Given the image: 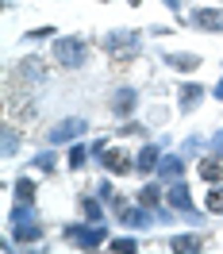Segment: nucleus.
<instances>
[{"instance_id": "obj_1", "label": "nucleus", "mask_w": 223, "mask_h": 254, "mask_svg": "<svg viewBox=\"0 0 223 254\" xmlns=\"http://www.w3.org/2000/svg\"><path fill=\"white\" fill-rule=\"evenodd\" d=\"M146 39H150V35H146L143 27H112V31H104L96 39V50H100L115 69H127V65L146 58Z\"/></svg>"}, {"instance_id": "obj_2", "label": "nucleus", "mask_w": 223, "mask_h": 254, "mask_svg": "<svg viewBox=\"0 0 223 254\" xmlns=\"http://www.w3.org/2000/svg\"><path fill=\"white\" fill-rule=\"evenodd\" d=\"M47 54L62 73H81V69H89V62H93L96 39H89V35H81V31H62L54 43H47Z\"/></svg>"}, {"instance_id": "obj_3", "label": "nucleus", "mask_w": 223, "mask_h": 254, "mask_svg": "<svg viewBox=\"0 0 223 254\" xmlns=\"http://www.w3.org/2000/svg\"><path fill=\"white\" fill-rule=\"evenodd\" d=\"M58 65L50 62V54H39V50H27L23 58L8 65V73H4V85H12V89H23V93H43L50 85V73H54Z\"/></svg>"}, {"instance_id": "obj_4", "label": "nucleus", "mask_w": 223, "mask_h": 254, "mask_svg": "<svg viewBox=\"0 0 223 254\" xmlns=\"http://www.w3.org/2000/svg\"><path fill=\"white\" fill-rule=\"evenodd\" d=\"M112 220L108 223H89V220H65L58 227V239H62L69 251H81V254H96V251H108V239H112Z\"/></svg>"}, {"instance_id": "obj_5", "label": "nucleus", "mask_w": 223, "mask_h": 254, "mask_svg": "<svg viewBox=\"0 0 223 254\" xmlns=\"http://www.w3.org/2000/svg\"><path fill=\"white\" fill-rule=\"evenodd\" d=\"M89 135H93V120H89V116H77V112H69V116H62V120L47 124L43 143H50V146H69V143H77V139H89Z\"/></svg>"}, {"instance_id": "obj_6", "label": "nucleus", "mask_w": 223, "mask_h": 254, "mask_svg": "<svg viewBox=\"0 0 223 254\" xmlns=\"http://www.w3.org/2000/svg\"><path fill=\"white\" fill-rule=\"evenodd\" d=\"M108 116L119 124V120H131V116H139L143 112V89L139 85H131V81H119V85H112L108 89Z\"/></svg>"}, {"instance_id": "obj_7", "label": "nucleus", "mask_w": 223, "mask_h": 254, "mask_svg": "<svg viewBox=\"0 0 223 254\" xmlns=\"http://www.w3.org/2000/svg\"><path fill=\"white\" fill-rule=\"evenodd\" d=\"M100 174H112V177H119V181H127V177H135V143H115L100 154V158L93 162Z\"/></svg>"}, {"instance_id": "obj_8", "label": "nucleus", "mask_w": 223, "mask_h": 254, "mask_svg": "<svg viewBox=\"0 0 223 254\" xmlns=\"http://www.w3.org/2000/svg\"><path fill=\"white\" fill-rule=\"evenodd\" d=\"M208 96H212V85H204V81H196V77H177V85H173L177 116H196L208 104Z\"/></svg>"}, {"instance_id": "obj_9", "label": "nucleus", "mask_w": 223, "mask_h": 254, "mask_svg": "<svg viewBox=\"0 0 223 254\" xmlns=\"http://www.w3.org/2000/svg\"><path fill=\"white\" fill-rule=\"evenodd\" d=\"M162 251L169 254H204L208 251V235L204 227H189V223H181V231H169V235L162 239Z\"/></svg>"}, {"instance_id": "obj_10", "label": "nucleus", "mask_w": 223, "mask_h": 254, "mask_svg": "<svg viewBox=\"0 0 223 254\" xmlns=\"http://www.w3.org/2000/svg\"><path fill=\"white\" fill-rule=\"evenodd\" d=\"M185 31H200V35H223V8L220 4H189L185 12Z\"/></svg>"}, {"instance_id": "obj_11", "label": "nucleus", "mask_w": 223, "mask_h": 254, "mask_svg": "<svg viewBox=\"0 0 223 254\" xmlns=\"http://www.w3.org/2000/svg\"><path fill=\"white\" fill-rule=\"evenodd\" d=\"M112 223H115V227H123V231H139V235H150V231L158 227V220H154V208L139 204V200H131L123 212H115V216H112Z\"/></svg>"}, {"instance_id": "obj_12", "label": "nucleus", "mask_w": 223, "mask_h": 254, "mask_svg": "<svg viewBox=\"0 0 223 254\" xmlns=\"http://www.w3.org/2000/svg\"><path fill=\"white\" fill-rule=\"evenodd\" d=\"M158 62L162 69H169L177 77H196L204 69V54H196V50H158Z\"/></svg>"}, {"instance_id": "obj_13", "label": "nucleus", "mask_w": 223, "mask_h": 254, "mask_svg": "<svg viewBox=\"0 0 223 254\" xmlns=\"http://www.w3.org/2000/svg\"><path fill=\"white\" fill-rule=\"evenodd\" d=\"M169 146L162 143L158 135L154 139H143V143H135V177H154V170H158L162 154H166Z\"/></svg>"}, {"instance_id": "obj_14", "label": "nucleus", "mask_w": 223, "mask_h": 254, "mask_svg": "<svg viewBox=\"0 0 223 254\" xmlns=\"http://www.w3.org/2000/svg\"><path fill=\"white\" fill-rule=\"evenodd\" d=\"M8 239H12V243H16L23 254H31V251H39V247L47 243V223H43V220L12 223V227H8Z\"/></svg>"}, {"instance_id": "obj_15", "label": "nucleus", "mask_w": 223, "mask_h": 254, "mask_svg": "<svg viewBox=\"0 0 223 254\" xmlns=\"http://www.w3.org/2000/svg\"><path fill=\"white\" fill-rule=\"evenodd\" d=\"M58 166H65V146L43 143L35 154H27V170L39 174V177H54V174H58Z\"/></svg>"}, {"instance_id": "obj_16", "label": "nucleus", "mask_w": 223, "mask_h": 254, "mask_svg": "<svg viewBox=\"0 0 223 254\" xmlns=\"http://www.w3.org/2000/svg\"><path fill=\"white\" fill-rule=\"evenodd\" d=\"M73 212H77L81 220H89V223H108V220H112L108 200H100V196H96V189H81L77 200H73Z\"/></svg>"}, {"instance_id": "obj_17", "label": "nucleus", "mask_w": 223, "mask_h": 254, "mask_svg": "<svg viewBox=\"0 0 223 254\" xmlns=\"http://www.w3.org/2000/svg\"><path fill=\"white\" fill-rule=\"evenodd\" d=\"M23 146H27V127L16 124V120H4V124H0V158L4 162L19 158Z\"/></svg>"}, {"instance_id": "obj_18", "label": "nucleus", "mask_w": 223, "mask_h": 254, "mask_svg": "<svg viewBox=\"0 0 223 254\" xmlns=\"http://www.w3.org/2000/svg\"><path fill=\"white\" fill-rule=\"evenodd\" d=\"M189 166H192V162L185 158L177 146H169V150L162 154L158 170H154V177H158V181H166V185H173V181H181V177H189Z\"/></svg>"}, {"instance_id": "obj_19", "label": "nucleus", "mask_w": 223, "mask_h": 254, "mask_svg": "<svg viewBox=\"0 0 223 254\" xmlns=\"http://www.w3.org/2000/svg\"><path fill=\"white\" fill-rule=\"evenodd\" d=\"M150 131H154V127H150V120H146V116H131V120H119L112 135H115L119 143H143V139H154Z\"/></svg>"}, {"instance_id": "obj_20", "label": "nucleus", "mask_w": 223, "mask_h": 254, "mask_svg": "<svg viewBox=\"0 0 223 254\" xmlns=\"http://www.w3.org/2000/svg\"><path fill=\"white\" fill-rule=\"evenodd\" d=\"M131 196L146 208H158V204H166V181H158V177H139V185H135Z\"/></svg>"}, {"instance_id": "obj_21", "label": "nucleus", "mask_w": 223, "mask_h": 254, "mask_svg": "<svg viewBox=\"0 0 223 254\" xmlns=\"http://www.w3.org/2000/svg\"><path fill=\"white\" fill-rule=\"evenodd\" d=\"M192 170H196V181H204V185H220L223 181V158L212 154V150L192 162Z\"/></svg>"}, {"instance_id": "obj_22", "label": "nucleus", "mask_w": 223, "mask_h": 254, "mask_svg": "<svg viewBox=\"0 0 223 254\" xmlns=\"http://www.w3.org/2000/svg\"><path fill=\"white\" fill-rule=\"evenodd\" d=\"M93 166V150H89V139H77V143L65 146V174H85Z\"/></svg>"}, {"instance_id": "obj_23", "label": "nucleus", "mask_w": 223, "mask_h": 254, "mask_svg": "<svg viewBox=\"0 0 223 254\" xmlns=\"http://www.w3.org/2000/svg\"><path fill=\"white\" fill-rule=\"evenodd\" d=\"M39 174H31V170H23L19 177H12V185H8V192H12V200H39Z\"/></svg>"}, {"instance_id": "obj_24", "label": "nucleus", "mask_w": 223, "mask_h": 254, "mask_svg": "<svg viewBox=\"0 0 223 254\" xmlns=\"http://www.w3.org/2000/svg\"><path fill=\"white\" fill-rule=\"evenodd\" d=\"M108 251L112 254H139L143 251V235L139 231H123V227H115L108 239Z\"/></svg>"}, {"instance_id": "obj_25", "label": "nucleus", "mask_w": 223, "mask_h": 254, "mask_svg": "<svg viewBox=\"0 0 223 254\" xmlns=\"http://www.w3.org/2000/svg\"><path fill=\"white\" fill-rule=\"evenodd\" d=\"M173 116H177V104H173V100L166 104L162 96H154V100H150V108H146V120H150V127H154V131H162V127L169 124Z\"/></svg>"}, {"instance_id": "obj_26", "label": "nucleus", "mask_w": 223, "mask_h": 254, "mask_svg": "<svg viewBox=\"0 0 223 254\" xmlns=\"http://www.w3.org/2000/svg\"><path fill=\"white\" fill-rule=\"evenodd\" d=\"M27 220H43L39 200H12V204H8V227H12V223H27Z\"/></svg>"}, {"instance_id": "obj_27", "label": "nucleus", "mask_w": 223, "mask_h": 254, "mask_svg": "<svg viewBox=\"0 0 223 254\" xmlns=\"http://www.w3.org/2000/svg\"><path fill=\"white\" fill-rule=\"evenodd\" d=\"M177 150H181L189 162H196L200 154H208V135H204V131H189V135H181Z\"/></svg>"}, {"instance_id": "obj_28", "label": "nucleus", "mask_w": 223, "mask_h": 254, "mask_svg": "<svg viewBox=\"0 0 223 254\" xmlns=\"http://www.w3.org/2000/svg\"><path fill=\"white\" fill-rule=\"evenodd\" d=\"M58 27H54V23H39V27H27V31L19 35V43H23V47H39V43H54V39H58Z\"/></svg>"}, {"instance_id": "obj_29", "label": "nucleus", "mask_w": 223, "mask_h": 254, "mask_svg": "<svg viewBox=\"0 0 223 254\" xmlns=\"http://www.w3.org/2000/svg\"><path fill=\"white\" fill-rule=\"evenodd\" d=\"M200 200H204V208L212 212V220L223 216V181L220 185H204V196H200Z\"/></svg>"}, {"instance_id": "obj_30", "label": "nucleus", "mask_w": 223, "mask_h": 254, "mask_svg": "<svg viewBox=\"0 0 223 254\" xmlns=\"http://www.w3.org/2000/svg\"><path fill=\"white\" fill-rule=\"evenodd\" d=\"M115 181H119V177H112V174H100V177H96V181H93L96 196H100V200H112V196L119 192V185H115Z\"/></svg>"}, {"instance_id": "obj_31", "label": "nucleus", "mask_w": 223, "mask_h": 254, "mask_svg": "<svg viewBox=\"0 0 223 254\" xmlns=\"http://www.w3.org/2000/svg\"><path fill=\"white\" fill-rule=\"evenodd\" d=\"M154 220H158V227H162V231H173L177 223H181V216H177V208L158 204V208H154Z\"/></svg>"}, {"instance_id": "obj_32", "label": "nucleus", "mask_w": 223, "mask_h": 254, "mask_svg": "<svg viewBox=\"0 0 223 254\" xmlns=\"http://www.w3.org/2000/svg\"><path fill=\"white\" fill-rule=\"evenodd\" d=\"M162 4H166V12L173 16V23L185 31V12H189V0H162Z\"/></svg>"}, {"instance_id": "obj_33", "label": "nucleus", "mask_w": 223, "mask_h": 254, "mask_svg": "<svg viewBox=\"0 0 223 254\" xmlns=\"http://www.w3.org/2000/svg\"><path fill=\"white\" fill-rule=\"evenodd\" d=\"M112 143H115V135H89V150H93V162L100 158V154H104Z\"/></svg>"}, {"instance_id": "obj_34", "label": "nucleus", "mask_w": 223, "mask_h": 254, "mask_svg": "<svg viewBox=\"0 0 223 254\" xmlns=\"http://www.w3.org/2000/svg\"><path fill=\"white\" fill-rule=\"evenodd\" d=\"M208 150H212V154H220V158H223V127H216V131L208 135Z\"/></svg>"}, {"instance_id": "obj_35", "label": "nucleus", "mask_w": 223, "mask_h": 254, "mask_svg": "<svg viewBox=\"0 0 223 254\" xmlns=\"http://www.w3.org/2000/svg\"><path fill=\"white\" fill-rule=\"evenodd\" d=\"M173 31H177V23H173V27H166V23H150V27H146V35H150V39H169Z\"/></svg>"}, {"instance_id": "obj_36", "label": "nucleus", "mask_w": 223, "mask_h": 254, "mask_svg": "<svg viewBox=\"0 0 223 254\" xmlns=\"http://www.w3.org/2000/svg\"><path fill=\"white\" fill-rule=\"evenodd\" d=\"M212 100H216V104H223V69H220V77L212 81Z\"/></svg>"}, {"instance_id": "obj_37", "label": "nucleus", "mask_w": 223, "mask_h": 254, "mask_svg": "<svg viewBox=\"0 0 223 254\" xmlns=\"http://www.w3.org/2000/svg\"><path fill=\"white\" fill-rule=\"evenodd\" d=\"M166 93H169V89H166L162 81H150V96H166Z\"/></svg>"}, {"instance_id": "obj_38", "label": "nucleus", "mask_w": 223, "mask_h": 254, "mask_svg": "<svg viewBox=\"0 0 223 254\" xmlns=\"http://www.w3.org/2000/svg\"><path fill=\"white\" fill-rule=\"evenodd\" d=\"M4 4V12H12V8H19V0H0Z\"/></svg>"}, {"instance_id": "obj_39", "label": "nucleus", "mask_w": 223, "mask_h": 254, "mask_svg": "<svg viewBox=\"0 0 223 254\" xmlns=\"http://www.w3.org/2000/svg\"><path fill=\"white\" fill-rule=\"evenodd\" d=\"M93 4H112V0H93Z\"/></svg>"}, {"instance_id": "obj_40", "label": "nucleus", "mask_w": 223, "mask_h": 254, "mask_svg": "<svg viewBox=\"0 0 223 254\" xmlns=\"http://www.w3.org/2000/svg\"><path fill=\"white\" fill-rule=\"evenodd\" d=\"M189 4H204V0H189Z\"/></svg>"}]
</instances>
